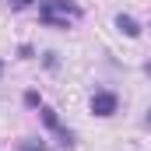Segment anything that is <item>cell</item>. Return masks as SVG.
<instances>
[{
	"mask_svg": "<svg viewBox=\"0 0 151 151\" xmlns=\"http://www.w3.org/2000/svg\"><path fill=\"white\" fill-rule=\"evenodd\" d=\"M77 18H81V7L77 4H67V0H42L39 4V21L49 25V28H67Z\"/></svg>",
	"mask_w": 151,
	"mask_h": 151,
	"instance_id": "1",
	"label": "cell"
},
{
	"mask_svg": "<svg viewBox=\"0 0 151 151\" xmlns=\"http://www.w3.org/2000/svg\"><path fill=\"white\" fill-rule=\"evenodd\" d=\"M116 106H119V99H116L113 91H95L91 95V113L95 116H113Z\"/></svg>",
	"mask_w": 151,
	"mask_h": 151,
	"instance_id": "2",
	"label": "cell"
},
{
	"mask_svg": "<svg viewBox=\"0 0 151 151\" xmlns=\"http://www.w3.org/2000/svg\"><path fill=\"white\" fill-rule=\"evenodd\" d=\"M116 28H119L123 35H130V39H137V35H141V25H137L130 14H116Z\"/></svg>",
	"mask_w": 151,
	"mask_h": 151,
	"instance_id": "3",
	"label": "cell"
},
{
	"mask_svg": "<svg viewBox=\"0 0 151 151\" xmlns=\"http://www.w3.org/2000/svg\"><path fill=\"white\" fill-rule=\"evenodd\" d=\"M18 151H49V148H46L42 141H21V144H18Z\"/></svg>",
	"mask_w": 151,
	"mask_h": 151,
	"instance_id": "4",
	"label": "cell"
},
{
	"mask_svg": "<svg viewBox=\"0 0 151 151\" xmlns=\"http://www.w3.org/2000/svg\"><path fill=\"white\" fill-rule=\"evenodd\" d=\"M4 4H11V7H18V11H21V7H32V0H4Z\"/></svg>",
	"mask_w": 151,
	"mask_h": 151,
	"instance_id": "5",
	"label": "cell"
},
{
	"mask_svg": "<svg viewBox=\"0 0 151 151\" xmlns=\"http://www.w3.org/2000/svg\"><path fill=\"white\" fill-rule=\"evenodd\" d=\"M144 127H151V109H148V116H144Z\"/></svg>",
	"mask_w": 151,
	"mask_h": 151,
	"instance_id": "6",
	"label": "cell"
}]
</instances>
